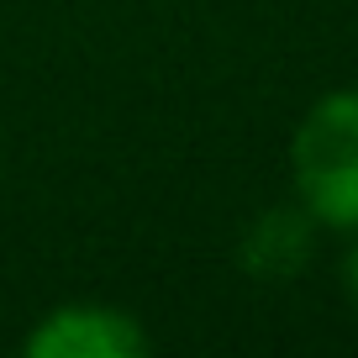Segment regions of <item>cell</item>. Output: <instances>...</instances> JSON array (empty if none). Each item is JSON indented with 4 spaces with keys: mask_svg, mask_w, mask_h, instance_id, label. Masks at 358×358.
Listing matches in <instances>:
<instances>
[{
    "mask_svg": "<svg viewBox=\"0 0 358 358\" xmlns=\"http://www.w3.org/2000/svg\"><path fill=\"white\" fill-rule=\"evenodd\" d=\"M295 206L322 232H358V90H327L290 137Z\"/></svg>",
    "mask_w": 358,
    "mask_h": 358,
    "instance_id": "cell-1",
    "label": "cell"
},
{
    "mask_svg": "<svg viewBox=\"0 0 358 358\" xmlns=\"http://www.w3.org/2000/svg\"><path fill=\"white\" fill-rule=\"evenodd\" d=\"M22 348L32 358H137V353H148V332L122 306L69 301L58 311H48L27 332Z\"/></svg>",
    "mask_w": 358,
    "mask_h": 358,
    "instance_id": "cell-2",
    "label": "cell"
},
{
    "mask_svg": "<svg viewBox=\"0 0 358 358\" xmlns=\"http://www.w3.org/2000/svg\"><path fill=\"white\" fill-rule=\"evenodd\" d=\"M316 232L322 227L301 211V206H268L248 222V232L237 237V264L264 285L295 280L316 253Z\"/></svg>",
    "mask_w": 358,
    "mask_h": 358,
    "instance_id": "cell-3",
    "label": "cell"
},
{
    "mask_svg": "<svg viewBox=\"0 0 358 358\" xmlns=\"http://www.w3.org/2000/svg\"><path fill=\"white\" fill-rule=\"evenodd\" d=\"M343 285H348V301L358 306V232H353V248H348V264H343Z\"/></svg>",
    "mask_w": 358,
    "mask_h": 358,
    "instance_id": "cell-4",
    "label": "cell"
}]
</instances>
